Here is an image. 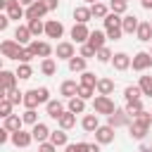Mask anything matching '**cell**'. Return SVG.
Returning a JSON list of instances; mask_svg holds the SVG:
<instances>
[{"label": "cell", "instance_id": "bcb514c9", "mask_svg": "<svg viewBox=\"0 0 152 152\" xmlns=\"http://www.w3.org/2000/svg\"><path fill=\"white\" fill-rule=\"evenodd\" d=\"M102 21H104V28H112V26H121V17H119V14H114V12H109V14H107Z\"/></svg>", "mask_w": 152, "mask_h": 152}, {"label": "cell", "instance_id": "d590c367", "mask_svg": "<svg viewBox=\"0 0 152 152\" xmlns=\"http://www.w3.org/2000/svg\"><path fill=\"white\" fill-rule=\"evenodd\" d=\"M33 57H36V55L31 52V48H28V45H21V50H19V55H17V62H19V64H31Z\"/></svg>", "mask_w": 152, "mask_h": 152}, {"label": "cell", "instance_id": "f907efd6", "mask_svg": "<svg viewBox=\"0 0 152 152\" xmlns=\"http://www.w3.org/2000/svg\"><path fill=\"white\" fill-rule=\"evenodd\" d=\"M78 55H81V57H86V59H90V57H95L97 52H95V50H93V48L86 43V45H81V52H78Z\"/></svg>", "mask_w": 152, "mask_h": 152}, {"label": "cell", "instance_id": "3957f363", "mask_svg": "<svg viewBox=\"0 0 152 152\" xmlns=\"http://www.w3.org/2000/svg\"><path fill=\"white\" fill-rule=\"evenodd\" d=\"M14 88H17V74L10 69H2L0 71V97H7V93Z\"/></svg>", "mask_w": 152, "mask_h": 152}, {"label": "cell", "instance_id": "f1b7e54d", "mask_svg": "<svg viewBox=\"0 0 152 152\" xmlns=\"http://www.w3.org/2000/svg\"><path fill=\"white\" fill-rule=\"evenodd\" d=\"M86 57H81V55H76V57H71L69 59V71H74V74H83L86 71Z\"/></svg>", "mask_w": 152, "mask_h": 152}, {"label": "cell", "instance_id": "c3c4849f", "mask_svg": "<svg viewBox=\"0 0 152 152\" xmlns=\"http://www.w3.org/2000/svg\"><path fill=\"white\" fill-rule=\"evenodd\" d=\"M7 100H10L12 104H24V93H21L19 88H14V90L7 93Z\"/></svg>", "mask_w": 152, "mask_h": 152}, {"label": "cell", "instance_id": "6125c7cd", "mask_svg": "<svg viewBox=\"0 0 152 152\" xmlns=\"http://www.w3.org/2000/svg\"><path fill=\"white\" fill-rule=\"evenodd\" d=\"M150 24H152V19H150Z\"/></svg>", "mask_w": 152, "mask_h": 152}, {"label": "cell", "instance_id": "8992f818", "mask_svg": "<svg viewBox=\"0 0 152 152\" xmlns=\"http://www.w3.org/2000/svg\"><path fill=\"white\" fill-rule=\"evenodd\" d=\"M19 50H21V45H19L14 38H7V40H2V43H0V52H2V57H5V59H17Z\"/></svg>", "mask_w": 152, "mask_h": 152}, {"label": "cell", "instance_id": "6da1fadb", "mask_svg": "<svg viewBox=\"0 0 152 152\" xmlns=\"http://www.w3.org/2000/svg\"><path fill=\"white\" fill-rule=\"evenodd\" d=\"M50 102V90L43 86V88H31L24 93V107L26 109H36L38 104H48Z\"/></svg>", "mask_w": 152, "mask_h": 152}, {"label": "cell", "instance_id": "681fc988", "mask_svg": "<svg viewBox=\"0 0 152 152\" xmlns=\"http://www.w3.org/2000/svg\"><path fill=\"white\" fill-rule=\"evenodd\" d=\"M64 152H86V142H69Z\"/></svg>", "mask_w": 152, "mask_h": 152}, {"label": "cell", "instance_id": "2e32d148", "mask_svg": "<svg viewBox=\"0 0 152 152\" xmlns=\"http://www.w3.org/2000/svg\"><path fill=\"white\" fill-rule=\"evenodd\" d=\"M147 131H150V126H145V124H140V121H131V126H128V135L133 138V140H145V135H147Z\"/></svg>", "mask_w": 152, "mask_h": 152}, {"label": "cell", "instance_id": "1f68e13d", "mask_svg": "<svg viewBox=\"0 0 152 152\" xmlns=\"http://www.w3.org/2000/svg\"><path fill=\"white\" fill-rule=\"evenodd\" d=\"M124 97H126V102H135V100H140V97H142L140 86H126V88H124Z\"/></svg>", "mask_w": 152, "mask_h": 152}, {"label": "cell", "instance_id": "680465c9", "mask_svg": "<svg viewBox=\"0 0 152 152\" xmlns=\"http://www.w3.org/2000/svg\"><path fill=\"white\" fill-rule=\"evenodd\" d=\"M138 152H152V145H142V147H140Z\"/></svg>", "mask_w": 152, "mask_h": 152}, {"label": "cell", "instance_id": "f546056e", "mask_svg": "<svg viewBox=\"0 0 152 152\" xmlns=\"http://www.w3.org/2000/svg\"><path fill=\"white\" fill-rule=\"evenodd\" d=\"M57 124H59V128H64V131H69V128H74L76 126V114H71L69 109L57 119Z\"/></svg>", "mask_w": 152, "mask_h": 152}, {"label": "cell", "instance_id": "ba28073f", "mask_svg": "<svg viewBox=\"0 0 152 152\" xmlns=\"http://www.w3.org/2000/svg\"><path fill=\"white\" fill-rule=\"evenodd\" d=\"M116 128H112L109 124H104V126H100L97 131H95V142H100V145H112L114 142V133Z\"/></svg>", "mask_w": 152, "mask_h": 152}, {"label": "cell", "instance_id": "9c48e42d", "mask_svg": "<svg viewBox=\"0 0 152 152\" xmlns=\"http://www.w3.org/2000/svg\"><path fill=\"white\" fill-rule=\"evenodd\" d=\"M31 52L36 55V57H43V59H48L50 55H52V45L48 43V40H31Z\"/></svg>", "mask_w": 152, "mask_h": 152}, {"label": "cell", "instance_id": "52a82bcc", "mask_svg": "<svg viewBox=\"0 0 152 152\" xmlns=\"http://www.w3.org/2000/svg\"><path fill=\"white\" fill-rule=\"evenodd\" d=\"M107 124H109L112 128H121V126H131V116L126 114V109H119V107H116V112L107 116Z\"/></svg>", "mask_w": 152, "mask_h": 152}, {"label": "cell", "instance_id": "60d3db41", "mask_svg": "<svg viewBox=\"0 0 152 152\" xmlns=\"http://www.w3.org/2000/svg\"><path fill=\"white\" fill-rule=\"evenodd\" d=\"M97 81H100V78H97V76H95L93 71H83V74H81V81H78V83H81V86H93V88H95V86H97Z\"/></svg>", "mask_w": 152, "mask_h": 152}, {"label": "cell", "instance_id": "9f6ffc18", "mask_svg": "<svg viewBox=\"0 0 152 152\" xmlns=\"http://www.w3.org/2000/svg\"><path fill=\"white\" fill-rule=\"evenodd\" d=\"M140 5H142V10H152V0H140Z\"/></svg>", "mask_w": 152, "mask_h": 152}, {"label": "cell", "instance_id": "d6986e66", "mask_svg": "<svg viewBox=\"0 0 152 152\" xmlns=\"http://www.w3.org/2000/svg\"><path fill=\"white\" fill-rule=\"evenodd\" d=\"M88 45H90L95 52L102 50V48H107V33H104V31H93L90 38H88Z\"/></svg>", "mask_w": 152, "mask_h": 152}, {"label": "cell", "instance_id": "4fadbf2b", "mask_svg": "<svg viewBox=\"0 0 152 152\" xmlns=\"http://www.w3.org/2000/svg\"><path fill=\"white\" fill-rule=\"evenodd\" d=\"M50 128H48V124H43V121H38L36 126H31V135H33V140L36 142H45V140H50Z\"/></svg>", "mask_w": 152, "mask_h": 152}, {"label": "cell", "instance_id": "91938a15", "mask_svg": "<svg viewBox=\"0 0 152 152\" xmlns=\"http://www.w3.org/2000/svg\"><path fill=\"white\" fill-rule=\"evenodd\" d=\"M83 2H88V5H95V2H100V0H83Z\"/></svg>", "mask_w": 152, "mask_h": 152}, {"label": "cell", "instance_id": "5b68a950", "mask_svg": "<svg viewBox=\"0 0 152 152\" xmlns=\"http://www.w3.org/2000/svg\"><path fill=\"white\" fill-rule=\"evenodd\" d=\"M90 28H88V24H74L71 26V40L74 43H78V45H86L88 43V38H90Z\"/></svg>", "mask_w": 152, "mask_h": 152}, {"label": "cell", "instance_id": "7a4b0ae2", "mask_svg": "<svg viewBox=\"0 0 152 152\" xmlns=\"http://www.w3.org/2000/svg\"><path fill=\"white\" fill-rule=\"evenodd\" d=\"M93 112L109 116V114L116 112V104H114V100H112L109 95H95V97H93Z\"/></svg>", "mask_w": 152, "mask_h": 152}, {"label": "cell", "instance_id": "7bdbcfd3", "mask_svg": "<svg viewBox=\"0 0 152 152\" xmlns=\"http://www.w3.org/2000/svg\"><path fill=\"white\" fill-rule=\"evenodd\" d=\"M95 93H97V90H95L93 86H78V93H76V95H78L81 100H90V97H95Z\"/></svg>", "mask_w": 152, "mask_h": 152}, {"label": "cell", "instance_id": "db71d44e", "mask_svg": "<svg viewBox=\"0 0 152 152\" xmlns=\"http://www.w3.org/2000/svg\"><path fill=\"white\" fill-rule=\"evenodd\" d=\"M86 152H100V142H86Z\"/></svg>", "mask_w": 152, "mask_h": 152}, {"label": "cell", "instance_id": "9a60e30c", "mask_svg": "<svg viewBox=\"0 0 152 152\" xmlns=\"http://www.w3.org/2000/svg\"><path fill=\"white\" fill-rule=\"evenodd\" d=\"M131 62H133V57H128L126 52H114V57H112V66H114L116 71L131 69Z\"/></svg>", "mask_w": 152, "mask_h": 152}, {"label": "cell", "instance_id": "f35d334b", "mask_svg": "<svg viewBox=\"0 0 152 152\" xmlns=\"http://www.w3.org/2000/svg\"><path fill=\"white\" fill-rule=\"evenodd\" d=\"M126 7H128V2H126V0H109V10H112L114 14H119V17H124V14H126Z\"/></svg>", "mask_w": 152, "mask_h": 152}, {"label": "cell", "instance_id": "4dcf8cb0", "mask_svg": "<svg viewBox=\"0 0 152 152\" xmlns=\"http://www.w3.org/2000/svg\"><path fill=\"white\" fill-rule=\"evenodd\" d=\"M55 71H57V62H55L52 57L40 59V74H43V76H55Z\"/></svg>", "mask_w": 152, "mask_h": 152}, {"label": "cell", "instance_id": "d4e9b609", "mask_svg": "<svg viewBox=\"0 0 152 152\" xmlns=\"http://www.w3.org/2000/svg\"><path fill=\"white\" fill-rule=\"evenodd\" d=\"M135 38H138L140 43H150V40H152V24H150V21H140V26H138V31H135Z\"/></svg>", "mask_w": 152, "mask_h": 152}, {"label": "cell", "instance_id": "e575fe53", "mask_svg": "<svg viewBox=\"0 0 152 152\" xmlns=\"http://www.w3.org/2000/svg\"><path fill=\"white\" fill-rule=\"evenodd\" d=\"M26 26L31 28L33 38H38V36H43V33H45V21H43V19H31V21H28Z\"/></svg>", "mask_w": 152, "mask_h": 152}, {"label": "cell", "instance_id": "e0dca14e", "mask_svg": "<svg viewBox=\"0 0 152 152\" xmlns=\"http://www.w3.org/2000/svg\"><path fill=\"white\" fill-rule=\"evenodd\" d=\"M33 142V135H31V131H17V133H12V145L14 147H28Z\"/></svg>", "mask_w": 152, "mask_h": 152}, {"label": "cell", "instance_id": "4316f807", "mask_svg": "<svg viewBox=\"0 0 152 152\" xmlns=\"http://www.w3.org/2000/svg\"><path fill=\"white\" fill-rule=\"evenodd\" d=\"M21 126H24V119H21L19 114H12V116H7V119H5V124H2V128L12 131V133L21 131Z\"/></svg>", "mask_w": 152, "mask_h": 152}, {"label": "cell", "instance_id": "74e56055", "mask_svg": "<svg viewBox=\"0 0 152 152\" xmlns=\"http://www.w3.org/2000/svg\"><path fill=\"white\" fill-rule=\"evenodd\" d=\"M14 74H17V78H19V81H26V78H31V76H33V66H31V64H19Z\"/></svg>", "mask_w": 152, "mask_h": 152}, {"label": "cell", "instance_id": "816d5d0a", "mask_svg": "<svg viewBox=\"0 0 152 152\" xmlns=\"http://www.w3.org/2000/svg\"><path fill=\"white\" fill-rule=\"evenodd\" d=\"M38 152H57V145H52L50 140H45V142H38Z\"/></svg>", "mask_w": 152, "mask_h": 152}, {"label": "cell", "instance_id": "7c38bea8", "mask_svg": "<svg viewBox=\"0 0 152 152\" xmlns=\"http://www.w3.org/2000/svg\"><path fill=\"white\" fill-rule=\"evenodd\" d=\"M5 14L10 17V19H24L26 17V7L19 2V0H10V5H7V10H5Z\"/></svg>", "mask_w": 152, "mask_h": 152}, {"label": "cell", "instance_id": "83f0119b", "mask_svg": "<svg viewBox=\"0 0 152 152\" xmlns=\"http://www.w3.org/2000/svg\"><path fill=\"white\" fill-rule=\"evenodd\" d=\"M50 142L57 145V147H66V145H69V135H66V131H64V128L52 131V133H50Z\"/></svg>", "mask_w": 152, "mask_h": 152}, {"label": "cell", "instance_id": "ee69618b", "mask_svg": "<svg viewBox=\"0 0 152 152\" xmlns=\"http://www.w3.org/2000/svg\"><path fill=\"white\" fill-rule=\"evenodd\" d=\"M12 107H14V104H12L7 97H0V116H2V119L12 116Z\"/></svg>", "mask_w": 152, "mask_h": 152}, {"label": "cell", "instance_id": "94428289", "mask_svg": "<svg viewBox=\"0 0 152 152\" xmlns=\"http://www.w3.org/2000/svg\"><path fill=\"white\" fill-rule=\"evenodd\" d=\"M147 52H150V55H152V48H150V50H147Z\"/></svg>", "mask_w": 152, "mask_h": 152}, {"label": "cell", "instance_id": "d6a6232c", "mask_svg": "<svg viewBox=\"0 0 152 152\" xmlns=\"http://www.w3.org/2000/svg\"><path fill=\"white\" fill-rule=\"evenodd\" d=\"M66 109H69L71 114H83V112H86V100H81V97L76 95V97H71V100H69Z\"/></svg>", "mask_w": 152, "mask_h": 152}, {"label": "cell", "instance_id": "11a10c76", "mask_svg": "<svg viewBox=\"0 0 152 152\" xmlns=\"http://www.w3.org/2000/svg\"><path fill=\"white\" fill-rule=\"evenodd\" d=\"M43 2H45V7H48V10H50V12H52V10H57V7H59V0H43Z\"/></svg>", "mask_w": 152, "mask_h": 152}, {"label": "cell", "instance_id": "603a6c76", "mask_svg": "<svg viewBox=\"0 0 152 152\" xmlns=\"http://www.w3.org/2000/svg\"><path fill=\"white\" fill-rule=\"evenodd\" d=\"M93 19V12H90V7H86V5H78V7H74V21L76 24H88Z\"/></svg>", "mask_w": 152, "mask_h": 152}, {"label": "cell", "instance_id": "ffe728a7", "mask_svg": "<svg viewBox=\"0 0 152 152\" xmlns=\"http://www.w3.org/2000/svg\"><path fill=\"white\" fill-rule=\"evenodd\" d=\"M138 26H140V19H138L135 14H124V17H121V28H124V33H135Z\"/></svg>", "mask_w": 152, "mask_h": 152}, {"label": "cell", "instance_id": "8fae6325", "mask_svg": "<svg viewBox=\"0 0 152 152\" xmlns=\"http://www.w3.org/2000/svg\"><path fill=\"white\" fill-rule=\"evenodd\" d=\"M55 52H57V59H71V57H76V50H74V43L71 40H62V43H57V48H55Z\"/></svg>", "mask_w": 152, "mask_h": 152}, {"label": "cell", "instance_id": "ab89813d", "mask_svg": "<svg viewBox=\"0 0 152 152\" xmlns=\"http://www.w3.org/2000/svg\"><path fill=\"white\" fill-rule=\"evenodd\" d=\"M138 86H140L142 95L152 97V76H140V78H138Z\"/></svg>", "mask_w": 152, "mask_h": 152}, {"label": "cell", "instance_id": "7dc6e473", "mask_svg": "<svg viewBox=\"0 0 152 152\" xmlns=\"http://www.w3.org/2000/svg\"><path fill=\"white\" fill-rule=\"evenodd\" d=\"M104 33H107V40H121L124 28L121 26H112V28H104Z\"/></svg>", "mask_w": 152, "mask_h": 152}, {"label": "cell", "instance_id": "836d02e7", "mask_svg": "<svg viewBox=\"0 0 152 152\" xmlns=\"http://www.w3.org/2000/svg\"><path fill=\"white\" fill-rule=\"evenodd\" d=\"M90 12H93L95 19H104L112 10H109V5H104V2H95V5H90Z\"/></svg>", "mask_w": 152, "mask_h": 152}, {"label": "cell", "instance_id": "b9f144b4", "mask_svg": "<svg viewBox=\"0 0 152 152\" xmlns=\"http://www.w3.org/2000/svg\"><path fill=\"white\" fill-rule=\"evenodd\" d=\"M112 57H114V52H112L109 48H102V50H97V55H95V59H97L100 64H107V62H112Z\"/></svg>", "mask_w": 152, "mask_h": 152}, {"label": "cell", "instance_id": "f6af8a7d", "mask_svg": "<svg viewBox=\"0 0 152 152\" xmlns=\"http://www.w3.org/2000/svg\"><path fill=\"white\" fill-rule=\"evenodd\" d=\"M21 119H24L26 126H36V124H38V112H36V109H26V112L21 114Z\"/></svg>", "mask_w": 152, "mask_h": 152}, {"label": "cell", "instance_id": "5bb4252c", "mask_svg": "<svg viewBox=\"0 0 152 152\" xmlns=\"http://www.w3.org/2000/svg\"><path fill=\"white\" fill-rule=\"evenodd\" d=\"M45 36H48V38H62V36H64V26H62V21H57V19H48V21H45Z\"/></svg>", "mask_w": 152, "mask_h": 152}, {"label": "cell", "instance_id": "7402d4cb", "mask_svg": "<svg viewBox=\"0 0 152 152\" xmlns=\"http://www.w3.org/2000/svg\"><path fill=\"white\" fill-rule=\"evenodd\" d=\"M64 112H66V109H64L62 100H50V102L45 104V114H48L50 119H59V116H62Z\"/></svg>", "mask_w": 152, "mask_h": 152}, {"label": "cell", "instance_id": "484cf974", "mask_svg": "<svg viewBox=\"0 0 152 152\" xmlns=\"http://www.w3.org/2000/svg\"><path fill=\"white\" fill-rule=\"evenodd\" d=\"M95 90H97V95H112V93H114V81L107 78V76H102V78L97 81Z\"/></svg>", "mask_w": 152, "mask_h": 152}, {"label": "cell", "instance_id": "44dd1931", "mask_svg": "<svg viewBox=\"0 0 152 152\" xmlns=\"http://www.w3.org/2000/svg\"><path fill=\"white\" fill-rule=\"evenodd\" d=\"M78 86L81 83H76V81H62V86H59V95L62 97H66V100H71V97H76V93H78Z\"/></svg>", "mask_w": 152, "mask_h": 152}, {"label": "cell", "instance_id": "30bf717a", "mask_svg": "<svg viewBox=\"0 0 152 152\" xmlns=\"http://www.w3.org/2000/svg\"><path fill=\"white\" fill-rule=\"evenodd\" d=\"M48 12H50V10L45 7V2H43V0H36L31 7H26V19H28V21H31V19H43Z\"/></svg>", "mask_w": 152, "mask_h": 152}, {"label": "cell", "instance_id": "6f0895ef", "mask_svg": "<svg viewBox=\"0 0 152 152\" xmlns=\"http://www.w3.org/2000/svg\"><path fill=\"white\" fill-rule=\"evenodd\" d=\"M19 2H21V5H24V7H31V5H33V2H36V0H19Z\"/></svg>", "mask_w": 152, "mask_h": 152}, {"label": "cell", "instance_id": "cb8c5ba5", "mask_svg": "<svg viewBox=\"0 0 152 152\" xmlns=\"http://www.w3.org/2000/svg\"><path fill=\"white\" fill-rule=\"evenodd\" d=\"M81 128L86 131V133H95L97 128H100V121H97V114L93 112V114H86L83 119H81Z\"/></svg>", "mask_w": 152, "mask_h": 152}, {"label": "cell", "instance_id": "be15d7a7", "mask_svg": "<svg viewBox=\"0 0 152 152\" xmlns=\"http://www.w3.org/2000/svg\"><path fill=\"white\" fill-rule=\"evenodd\" d=\"M126 2H128V0H126Z\"/></svg>", "mask_w": 152, "mask_h": 152}, {"label": "cell", "instance_id": "f5cc1de1", "mask_svg": "<svg viewBox=\"0 0 152 152\" xmlns=\"http://www.w3.org/2000/svg\"><path fill=\"white\" fill-rule=\"evenodd\" d=\"M7 26H10V17L2 14V17H0V31H7Z\"/></svg>", "mask_w": 152, "mask_h": 152}, {"label": "cell", "instance_id": "ac0fdd59", "mask_svg": "<svg viewBox=\"0 0 152 152\" xmlns=\"http://www.w3.org/2000/svg\"><path fill=\"white\" fill-rule=\"evenodd\" d=\"M14 40H17L19 45H31V40H33V33H31V28L19 24V26L14 28Z\"/></svg>", "mask_w": 152, "mask_h": 152}, {"label": "cell", "instance_id": "8d00e7d4", "mask_svg": "<svg viewBox=\"0 0 152 152\" xmlns=\"http://www.w3.org/2000/svg\"><path fill=\"white\" fill-rule=\"evenodd\" d=\"M124 109H126V114H128L131 119H135V116L142 112V100H135V102H126V107H124Z\"/></svg>", "mask_w": 152, "mask_h": 152}, {"label": "cell", "instance_id": "277c9868", "mask_svg": "<svg viewBox=\"0 0 152 152\" xmlns=\"http://www.w3.org/2000/svg\"><path fill=\"white\" fill-rule=\"evenodd\" d=\"M131 66H133V71H147V69L152 66V55H150L147 50H140V52H135V55H133V62H131Z\"/></svg>", "mask_w": 152, "mask_h": 152}]
</instances>
